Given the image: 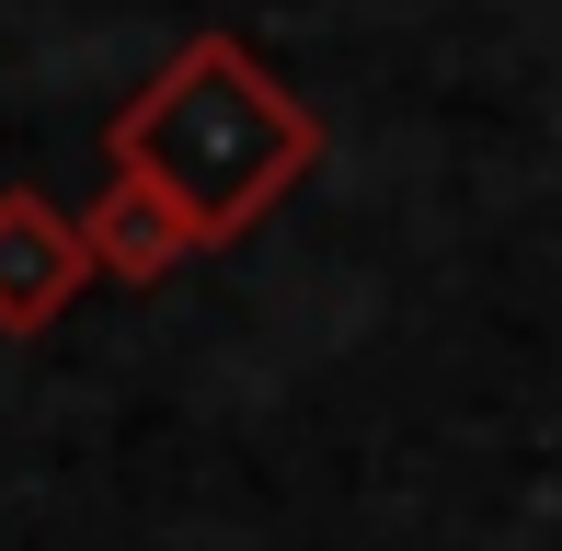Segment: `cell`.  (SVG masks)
I'll return each mask as SVG.
<instances>
[{
	"mask_svg": "<svg viewBox=\"0 0 562 551\" xmlns=\"http://www.w3.org/2000/svg\"><path fill=\"white\" fill-rule=\"evenodd\" d=\"M104 172L149 184L195 254H229L322 172V115L288 92L241 35H184L138 92L104 115Z\"/></svg>",
	"mask_w": 562,
	"mask_h": 551,
	"instance_id": "6da1fadb",
	"label": "cell"
},
{
	"mask_svg": "<svg viewBox=\"0 0 562 551\" xmlns=\"http://www.w3.org/2000/svg\"><path fill=\"white\" fill-rule=\"evenodd\" d=\"M81 288H92L81 218H69L58 195L12 184V195H0V334H12V345H35V334H46V322H58Z\"/></svg>",
	"mask_w": 562,
	"mask_h": 551,
	"instance_id": "7a4b0ae2",
	"label": "cell"
},
{
	"mask_svg": "<svg viewBox=\"0 0 562 551\" xmlns=\"http://www.w3.org/2000/svg\"><path fill=\"white\" fill-rule=\"evenodd\" d=\"M81 254H92V276H104V288H172V276L195 265V241H184V218H172L149 184L104 172V195L81 207Z\"/></svg>",
	"mask_w": 562,
	"mask_h": 551,
	"instance_id": "3957f363",
	"label": "cell"
}]
</instances>
